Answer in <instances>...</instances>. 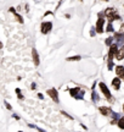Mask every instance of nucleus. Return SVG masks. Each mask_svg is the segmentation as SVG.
Segmentation results:
<instances>
[{
	"label": "nucleus",
	"mask_w": 124,
	"mask_h": 132,
	"mask_svg": "<svg viewBox=\"0 0 124 132\" xmlns=\"http://www.w3.org/2000/svg\"><path fill=\"white\" fill-rule=\"evenodd\" d=\"M118 49H119V47L116 44V43H112L110 45V50H108V60H113L116 56V54H117V52H118Z\"/></svg>",
	"instance_id": "nucleus-5"
},
{
	"label": "nucleus",
	"mask_w": 124,
	"mask_h": 132,
	"mask_svg": "<svg viewBox=\"0 0 124 132\" xmlns=\"http://www.w3.org/2000/svg\"><path fill=\"white\" fill-rule=\"evenodd\" d=\"M120 83H122V78H119L118 76L112 80V86H113V88H115L116 90H118L120 88Z\"/></svg>",
	"instance_id": "nucleus-11"
},
{
	"label": "nucleus",
	"mask_w": 124,
	"mask_h": 132,
	"mask_svg": "<svg viewBox=\"0 0 124 132\" xmlns=\"http://www.w3.org/2000/svg\"><path fill=\"white\" fill-rule=\"evenodd\" d=\"M116 59L118 60V61H120V60H123L124 59V49L123 48H120V49H118V52H117V54H116Z\"/></svg>",
	"instance_id": "nucleus-12"
},
{
	"label": "nucleus",
	"mask_w": 124,
	"mask_h": 132,
	"mask_svg": "<svg viewBox=\"0 0 124 132\" xmlns=\"http://www.w3.org/2000/svg\"><path fill=\"white\" fill-rule=\"evenodd\" d=\"M79 1H83V0H79Z\"/></svg>",
	"instance_id": "nucleus-37"
},
{
	"label": "nucleus",
	"mask_w": 124,
	"mask_h": 132,
	"mask_svg": "<svg viewBox=\"0 0 124 132\" xmlns=\"http://www.w3.org/2000/svg\"><path fill=\"white\" fill-rule=\"evenodd\" d=\"M15 17H16V20H17V21H18L19 23H23L24 21H23V17H22V16H21V15H18L17 14V12H15Z\"/></svg>",
	"instance_id": "nucleus-20"
},
{
	"label": "nucleus",
	"mask_w": 124,
	"mask_h": 132,
	"mask_svg": "<svg viewBox=\"0 0 124 132\" xmlns=\"http://www.w3.org/2000/svg\"><path fill=\"white\" fill-rule=\"evenodd\" d=\"M99 110H100L101 115H104V116H110L112 114V109L108 108V106H100Z\"/></svg>",
	"instance_id": "nucleus-10"
},
{
	"label": "nucleus",
	"mask_w": 124,
	"mask_h": 132,
	"mask_svg": "<svg viewBox=\"0 0 124 132\" xmlns=\"http://www.w3.org/2000/svg\"><path fill=\"white\" fill-rule=\"evenodd\" d=\"M10 12H12V14H15V12H16V10L14 9V7H10V10H9Z\"/></svg>",
	"instance_id": "nucleus-27"
},
{
	"label": "nucleus",
	"mask_w": 124,
	"mask_h": 132,
	"mask_svg": "<svg viewBox=\"0 0 124 132\" xmlns=\"http://www.w3.org/2000/svg\"><path fill=\"white\" fill-rule=\"evenodd\" d=\"M99 87H100L101 92H102V94L106 97V99H107V100H110V102H113V97H112V94H111L110 89H108V87H107V86H106L104 82H100V83H99Z\"/></svg>",
	"instance_id": "nucleus-2"
},
{
	"label": "nucleus",
	"mask_w": 124,
	"mask_h": 132,
	"mask_svg": "<svg viewBox=\"0 0 124 132\" xmlns=\"http://www.w3.org/2000/svg\"><path fill=\"white\" fill-rule=\"evenodd\" d=\"M32 57H33V61H34V65L35 66H39L40 64V59H39V54L37 52V49H32Z\"/></svg>",
	"instance_id": "nucleus-8"
},
{
	"label": "nucleus",
	"mask_w": 124,
	"mask_h": 132,
	"mask_svg": "<svg viewBox=\"0 0 124 132\" xmlns=\"http://www.w3.org/2000/svg\"><path fill=\"white\" fill-rule=\"evenodd\" d=\"M107 66H108V70H110V71L113 70V66H115L113 60H107Z\"/></svg>",
	"instance_id": "nucleus-22"
},
{
	"label": "nucleus",
	"mask_w": 124,
	"mask_h": 132,
	"mask_svg": "<svg viewBox=\"0 0 124 132\" xmlns=\"http://www.w3.org/2000/svg\"><path fill=\"white\" fill-rule=\"evenodd\" d=\"M119 33L124 34V23H122V26H120V28H119Z\"/></svg>",
	"instance_id": "nucleus-26"
},
{
	"label": "nucleus",
	"mask_w": 124,
	"mask_h": 132,
	"mask_svg": "<svg viewBox=\"0 0 124 132\" xmlns=\"http://www.w3.org/2000/svg\"><path fill=\"white\" fill-rule=\"evenodd\" d=\"M104 14H105V16L107 17L108 22H113L116 20H120L119 15L117 14L116 9H113V7H107V9L104 11Z\"/></svg>",
	"instance_id": "nucleus-1"
},
{
	"label": "nucleus",
	"mask_w": 124,
	"mask_h": 132,
	"mask_svg": "<svg viewBox=\"0 0 124 132\" xmlns=\"http://www.w3.org/2000/svg\"><path fill=\"white\" fill-rule=\"evenodd\" d=\"M81 90V88H79V87H76V88H72V89H69V94L73 97V98H76L77 95L79 94V92Z\"/></svg>",
	"instance_id": "nucleus-13"
},
{
	"label": "nucleus",
	"mask_w": 124,
	"mask_h": 132,
	"mask_svg": "<svg viewBox=\"0 0 124 132\" xmlns=\"http://www.w3.org/2000/svg\"><path fill=\"white\" fill-rule=\"evenodd\" d=\"M81 59L80 55H74V56H69V57H67L66 60L67 61H79Z\"/></svg>",
	"instance_id": "nucleus-14"
},
{
	"label": "nucleus",
	"mask_w": 124,
	"mask_h": 132,
	"mask_svg": "<svg viewBox=\"0 0 124 132\" xmlns=\"http://www.w3.org/2000/svg\"><path fill=\"white\" fill-rule=\"evenodd\" d=\"M16 93H17V94H21V89H19V88H16Z\"/></svg>",
	"instance_id": "nucleus-29"
},
{
	"label": "nucleus",
	"mask_w": 124,
	"mask_h": 132,
	"mask_svg": "<svg viewBox=\"0 0 124 132\" xmlns=\"http://www.w3.org/2000/svg\"><path fill=\"white\" fill-rule=\"evenodd\" d=\"M96 36V29H95V27H91V29H90V37H95Z\"/></svg>",
	"instance_id": "nucleus-23"
},
{
	"label": "nucleus",
	"mask_w": 124,
	"mask_h": 132,
	"mask_svg": "<svg viewBox=\"0 0 124 132\" xmlns=\"http://www.w3.org/2000/svg\"><path fill=\"white\" fill-rule=\"evenodd\" d=\"M35 87H37V85H35V83H32V89H35Z\"/></svg>",
	"instance_id": "nucleus-32"
},
{
	"label": "nucleus",
	"mask_w": 124,
	"mask_h": 132,
	"mask_svg": "<svg viewBox=\"0 0 124 132\" xmlns=\"http://www.w3.org/2000/svg\"><path fill=\"white\" fill-rule=\"evenodd\" d=\"M61 4H62V0H60V1H58V4L56 5V9H58V7L61 6Z\"/></svg>",
	"instance_id": "nucleus-28"
},
{
	"label": "nucleus",
	"mask_w": 124,
	"mask_h": 132,
	"mask_svg": "<svg viewBox=\"0 0 124 132\" xmlns=\"http://www.w3.org/2000/svg\"><path fill=\"white\" fill-rule=\"evenodd\" d=\"M113 38H115V40H116V44H117L119 48L124 44V34H122V33H119V32L115 33Z\"/></svg>",
	"instance_id": "nucleus-7"
},
{
	"label": "nucleus",
	"mask_w": 124,
	"mask_h": 132,
	"mask_svg": "<svg viewBox=\"0 0 124 132\" xmlns=\"http://www.w3.org/2000/svg\"><path fill=\"white\" fill-rule=\"evenodd\" d=\"M5 106H6V109H7V110H12V106H11L7 102H5Z\"/></svg>",
	"instance_id": "nucleus-25"
},
{
	"label": "nucleus",
	"mask_w": 124,
	"mask_h": 132,
	"mask_svg": "<svg viewBox=\"0 0 124 132\" xmlns=\"http://www.w3.org/2000/svg\"><path fill=\"white\" fill-rule=\"evenodd\" d=\"M113 40H115V38H113V37H108V38H106V39H105V44H106V45H108V47H110L111 44L113 43Z\"/></svg>",
	"instance_id": "nucleus-18"
},
{
	"label": "nucleus",
	"mask_w": 124,
	"mask_h": 132,
	"mask_svg": "<svg viewBox=\"0 0 124 132\" xmlns=\"http://www.w3.org/2000/svg\"><path fill=\"white\" fill-rule=\"evenodd\" d=\"M46 93H48V95L53 99L55 103H58V102H60V99H58V93H57V90L55 89V88L48 89V90H46Z\"/></svg>",
	"instance_id": "nucleus-6"
},
{
	"label": "nucleus",
	"mask_w": 124,
	"mask_h": 132,
	"mask_svg": "<svg viewBox=\"0 0 124 132\" xmlns=\"http://www.w3.org/2000/svg\"><path fill=\"white\" fill-rule=\"evenodd\" d=\"M19 132H22V131H19Z\"/></svg>",
	"instance_id": "nucleus-38"
},
{
	"label": "nucleus",
	"mask_w": 124,
	"mask_h": 132,
	"mask_svg": "<svg viewBox=\"0 0 124 132\" xmlns=\"http://www.w3.org/2000/svg\"><path fill=\"white\" fill-rule=\"evenodd\" d=\"M38 97H39L40 99H44V95L42 94V93H38Z\"/></svg>",
	"instance_id": "nucleus-31"
},
{
	"label": "nucleus",
	"mask_w": 124,
	"mask_h": 132,
	"mask_svg": "<svg viewBox=\"0 0 124 132\" xmlns=\"http://www.w3.org/2000/svg\"><path fill=\"white\" fill-rule=\"evenodd\" d=\"M61 114H62V115H65L66 118H68V119H69V120H73V118H72L71 115H68V114H67L66 111H63V110H62V111H61Z\"/></svg>",
	"instance_id": "nucleus-24"
},
{
	"label": "nucleus",
	"mask_w": 124,
	"mask_h": 132,
	"mask_svg": "<svg viewBox=\"0 0 124 132\" xmlns=\"http://www.w3.org/2000/svg\"><path fill=\"white\" fill-rule=\"evenodd\" d=\"M104 1H108V0H104Z\"/></svg>",
	"instance_id": "nucleus-36"
},
{
	"label": "nucleus",
	"mask_w": 124,
	"mask_h": 132,
	"mask_svg": "<svg viewBox=\"0 0 124 132\" xmlns=\"http://www.w3.org/2000/svg\"><path fill=\"white\" fill-rule=\"evenodd\" d=\"M0 49H3V43L0 42Z\"/></svg>",
	"instance_id": "nucleus-34"
},
{
	"label": "nucleus",
	"mask_w": 124,
	"mask_h": 132,
	"mask_svg": "<svg viewBox=\"0 0 124 132\" xmlns=\"http://www.w3.org/2000/svg\"><path fill=\"white\" fill-rule=\"evenodd\" d=\"M12 116H14V119H16V120H19V116H17V115H16V114H14V115H12Z\"/></svg>",
	"instance_id": "nucleus-30"
},
{
	"label": "nucleus",
	"mask_w": 124,
	"mask_h": 132,
	"mask_svg": "<svg viewBox=\"0 0 124 132\" xmlns=\"http://www.w3.org/2000/svg\"><path fill=\"white\" fill-rule=\"evenodd\" d=\"M111 115H112L113 120H117V121H118V120L120 119V114H118V113H115V111H112V114H111Z\"/></svg>",
	"instance_id": "nucleus-21"
},
{
	"label": "nucleus",
	"mask_w": 124,
	"mask_h": 132,
	"mask_svg": "<svg viewBox=\"0 0 124 132\" xmlns=\"http://www.w3.org/2000/svg\"><path fill=\"white\" fill-rule=\"evenodd\" d=\"M106 32H108V33H113V32H115V28H113V24H112V22H108V23H107Z\"/></svg>",
	"instance_id": "nucleus-16"
},
{
	"label": "nucleus",
	"mask_w": 124,
	"mask_h": 132,
	"mask_svg": "<svg viewBox=\"0 0 124 132\" xmlns=\"http://www.w3.org/2000/svg\"><path fill=\"white\" fill-rule=\"evenodd\" d=\"M91 98H92V100H94L95 103L100 100V97H99V94H97V93H96V90H94V89H92V93H91Z\"/></svg>",
	"instance_id": "nucleus-15"
},
{
	"label": "nucleus",
	"mask_w": 124,
	"mask_h": 132,
	"mask_svg": "<svg viewBox=\"0 0 124 132\" xmlns=\"http://www.w3.org/2000/svg\"><path fill=\"white\" fill-rule=\"evenodd\" d=\"M116 75L118 76L119 78H122V80H124V66L123 65H118L116 66Z\"/></svg>",
	"instance_id": "nucleus-9"
},
{
	"label": "nucleus",
	"mask_w": 124,
	"mask_h": 132,
	"mask_svg": "<svg viewBox=\"0 0 124 132\" xmlns=\"http://www.w3.org/2000/svg\"><path fill=\"white\" fill-rule=\"evenodd\" d=\"M17 97H18L19 99H23V95H22V93H21V94H17Z\"/></svg>",
	"instance_id": "nucleus-33"
},
{
	"label": "nucleus",
	"mask_w": 124,
	"mask_h": 132,
	"mask_svg": "<svg viewBox=\"0 0 124 132\" xmlns=\"http://www.w3.org/2000/svg\"><path fill=\"white\" fill-rule=\"evenodd\" d=\"M51 29H53V22L50 21H44L40 26V31L43 34H48L49 32H51Z\"/></svg>",
	"instance_id": "nucleus-3"
},
{
	"label": "nucleus",
	"mask_w": 124,
	"mask_h": 132,
	"mask_svg": "<svg viewBox=\"0 0 124 132\" xmlns=\"http://www.w3.org/2000/svg\"><path fill=\"white\" fill-rule=\"evenodd\" d=\"M117 126L120 128V130H124V118H120L118 121H117Z\"/></svg>",
	"instance_id": "nucleus-17"
},
{
	"label": "nucleus",
	"mask_w": 124,
	"mask_h": 132,
	"mask_svg": "<svg viewBox=\"0 0 124 132\" xmlns=\"http://www.w3.org/2000/svg\"><path fill=\"white\" fill-rule=\"evenodd\" d=\"M123 111H124V104H123Z\"/></svg>",
	"instance_id": "nucleus-35"
},
{
	"label": "nucleus",
	"mask_w": 124,
	"mask_h": 132,
	"mask_svg": "<svg viewBox=\"0 0 124 132\" xmlns=\"http://www.w3.org/2000/svg\"><path fill=\"white\" fill-rule=\"evenodd\" d=\"M84 94H85V90L81 89L80 92H79V94L76 97V99H77V100H83V98H84Z\"/></svg>",
	"instance_id": "nucleus-19"
},
{
	"label": "nucleus",
	"mask_w": 124,
	"mask_h": 132,
	"mask_svg": "<svg viewBox=\"0 0 124 132\" xmlns=\"http://www.w3.org/2000/svg\"><path fill=\"white\" fill-rule=\"evenodd\" d=\"M105 19L104 17H99L97 19V22H96V26H95V29H96V33H104L105 31Z\"/></svg>",
	"instance_id": "nucleus-4"
}]
</instances>
